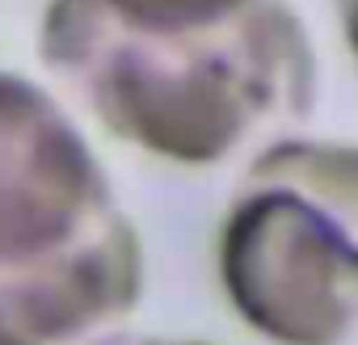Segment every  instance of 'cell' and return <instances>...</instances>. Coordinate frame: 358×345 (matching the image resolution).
Segmentation results:
<instances>
[{"label":"cell","instance_id":"2","mask_svg":"<svg viewBox=\"0 0 358 345\" xmlns=\"http://www.w3.org/2000/svg\"><path fill=\"white\" fill-rule=\"evenodd\" d=\"M139 295V232L80 126L0 72V345H89Z\"/></svg>","mask_w":358,"mask_h":345},{"label":"cell","instance_id":"1","mask_svg":"<svg viewBox=\"0 0 358 345\" xmlns=\"http://www.w3.org/2000/svg\"><path fill=\"white\" fill-rule=\"evenodd\" d=\"M38 55L114 139L186 168L224 164L316 97V47L287 0L194 30H143L97 0H47Z\"/></svg>","mask_w":358,"mask_h":345},{"label":"cell","instance_id":"5","mask_svg":"<svg viewBox=\"0 0 358 345\" xmlns=\"http://www.w3.org/2000/svg\"><path fill=\"white\" fill-rule=\"evenodd\" d=\"M333 13H337V26H341V38L350 47V59L358 68V0H333Z\"/></svg>","mask_w":358,"mask_h":345},{"label":"cell","instance_id":"6","mask_svg":"<svg viewBox=\"0 0 358 345\" xmlns=\"http://www.w3.org/2000/svg\"><path fill=\"white\" fill-rule=\"evenodd\" d=\"M127 345H199V341H160V337H148V341H127Z\"/></svg>","mask_w":358,"mask_h":345},{"label":"cell","instance_id":"4","mask_svg":"<svg viewBox=\"0 0 358 345\" xmlns=\"http://www.w3.org/2000/svg\"><path fill=\"white\" fill-rule=\"evenodd\" d=\"M106 13L143 30H194L249 13L257 0H97Z\"/></svg>","mask_w":358,"mask_h":345},{"label":"cell","instance_id":"3","mask_svg":"<svg viewBox=\"0 0 358 345\" xmlns=\"http://www.w3.org/2000/svg\"><path fill=\"white\" fill-rule=\"evenodd\" d=\"M232 311L270 345L358 341V147L282 139L253 156L220 228Z\"/></svg>","mask_w":358,"mask_h":345}]
</instances>
